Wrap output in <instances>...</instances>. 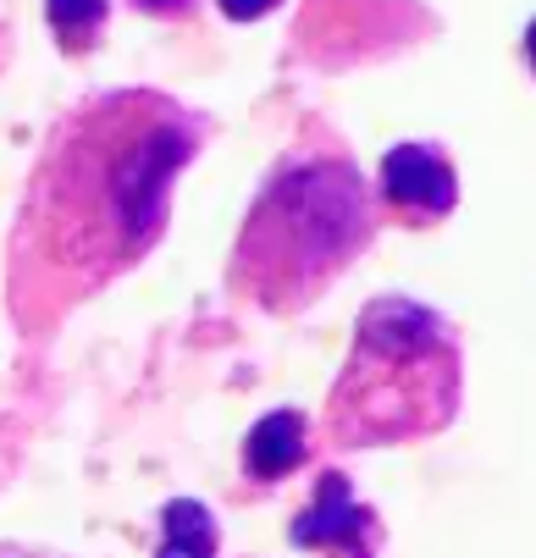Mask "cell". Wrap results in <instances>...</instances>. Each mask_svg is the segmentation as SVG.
Segmentation results:
<instances>
[{"instance_id":"1","label":"cell","mask_w":536,"mask_h":558,"mask_svg":"<svg viewBox=\"0 0 536 558\" xmlns=\"http://www.w3.org/2000/svg\"><path fill=\"white\" fill-rule=\"evenodd\" d=\"M210 122L156 89H122L72 106L39 149L7 255V304L23 332L133 271L167 232L178 172Z\"/></svg>"},{"instance_id":"2","label":"cell","mask_w":536,"mask_h":558,"mask_svg":"<svg viewBox=\"0 0 536 558\" xmlns=\"http://www.w3.org/2000/svg\"><path fill=\"white\" fill-rule=\"evenodd\" d=\"M370 232L365 183L349 155H288L244 216L233 288L277 315L304 310Z\"/></svg>"},{"instance_id":"3","label":"cell","mask_w":536,"mask_h":558,"mask_svg":"<svg viewBox=\"0 0 536 558\" xmlns=\"http://www.w3.org/2000/svg\"><path fill=\"white\" fill-rule=\"evenodd\" d=\"M459 354L431 310L410 299H381L360 315V343L332 387V437L399 442L453 415Z\"/></svg>"},{"instance_id":"4","label":"cell","mask_w":536,"mask_h":558,"mask_svg":"<svg viewBox=\"0 0 536 558\" xmlns=\"http://www.w3.org/2000/svg\"><path fill=\"white\" fill-rule=\"evenodd\" d=\"M459 199L453 167L437 144H399L381 161V210L399 227H437Z\"/></svg>"},{"instance_id":"5","label":"cell","mask_w":536,"mask_h":558,"mask_svg":"<svg viewBox=\"0 0 536 558\" xmlns=\"http://www.w3.org/2000/svg\"><path fill=\"white\" fill-rule=\"evenodd\" d=\"M299 459H304V415L299 410H271L244 442V470L255 482H277Z\"/></svg>"},{"instance_id":"6","label":"cell","mask_w":536,"mask_h":558,"mask_svg":"<svg viewBox=\"0 0 536 558\" xmlns=\"http://www.w3.org/2000/svg\"><path fill=\"white\" fill-rule=\"evenodd\" d=\"M45 12H50L56 45H61V50H72V56L95 50V45H100V34H106V17H111L106 0H50Z\"/></svg>"},{"instance_id":"7","label":"cell","mask_w":536,"mask_h":558,"mask_svg":"<svg viewBox=\"0 0 536 558\" xmlns=\"http://www.w3.org/2000/svg\"><path fill=\"white\" fill-rule=\"evenodd\" d=\"M210 553H216V520L194 498H178L167 509V542L156 558H210Z\"/></svg>"},{"instance_id":"8","label":"cell","mask_w":536,"mask_h":558,"mask_svg":"<svg viewBox=\"0 0 536 558\" xmlns=\"http://www.w3.org/2000/svg\"><path fill=\"white\" fill-rule=\"evenodd\" d=\"M216 7H221L227 17H239V23H249V17H266L271 7H282V0H216Z\"/></svg>"},{"instance_id":"9","label":"cell","mask_w":536,"mask_h":558,"mask_svg":"<svg viewBox=\"0 0 536 558\" xmlns=\"http://www.w3.org/2000/svg\"><path fill=\"white\" fill-rule=\"evenodd\" d=\"M525 56H531V66H536V23H531V34H525Z\"/></svg>"}]
</instances>
